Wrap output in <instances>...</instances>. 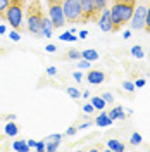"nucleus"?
<instances>
[{"mask_svg":"<svg viewBox=\"0 0 150 152\" xmlns=\"http://www.w3.org/2000/svg\"><path fill=\"white\" fill-rule=\"evenodd\" d=\"M50 19L54 23V28H62L66 24V16H64V9H62V4H59L55 0L50 2Z\"/></svg>","mask_w":150,"mask_h":152,"instance_id":"5","label":"nucleus"},{"mask_svg":"<svg viewBox=\"0 0 150 152\" xmlns=\"http://www.w3.org/2000/svg\"><path fill=\"white\" fill-rule=\"evenodd\" d=\"M23 16H24L23 2L21 0H12L9 9L5 10V19H7V23H9L10 26H12V29H19L23 26Z\"/></svg>","mask_w":150,"mask_h":152,"instance_id":"2","label":"nucleus"},{"mask_svg":"<svg viewBox=\"0 0 150 152\" xmlns=\"http://www.w3.org/2000/svg\"><path fill=\"white\" fill-rule=\"evenodd\" d=\"M107 149L112 152H122L126 147H124V143L121 140H117V138H111V140H107Z\"/></svg>","mask_w":150,"mask_h":152,"instance_id":"13","label":"nucleus"},{"mask_svg":"<svg viewBox=\"0 0 150 152\" xmlns=\"http://www.w3.org/2000/svg\"><path fill=\"white\" fill-rule=\"evenodd\" d=\"M145 85H147V80H145V78H138V80L135 81V86H136V88H143Z\"/></svg>","mask_w":150,"mask_h":152,"instance_id":"32","label":"nucleus"},{"mask_svg":"<svg viewBox=\"0 0 150 152\" xmlns=\"http://www.w3.org/2000/svg\"><path fill=\"white\" fill-rule=\"evenodd\" d=\"M42 35L45 38H52V35H54V23H52L50 16L42 19Z\"/></svg>","mask_w":150,"mask_h":152,"instance_id":"9","label":"nucleus"},{"mask_svg":"<svg viewBox=\"0 0 150 152\" xmlns=\"http://www.w3.org/2000/svg\"><path fill=\"white\" fill-rule=\"evenodd\" d=\"M9 38L12 40V42H19V40H21V33L16 31V29H12V31L9 33Z\"/></svg>","mask_w":150,"mask_h":152,"instance_id":"28","label":"nucleus"},{"mask_svg":"<svg viewBox=\"0 0 150 152\" xmlns=\"http://www.w3.org/2000/svg\"><path fill=\"white\" fill-rule=\"evenodd\" d=\"M45 140H62V135H60V133H54V135H48L47 138H45Z\"/></svg>","mask_w":150,"mask_h":152,"instance_id":"34","label":"nucleus"},{"mask_svg":"<svg viewBox=\"0 0 150 152\" xmlns=\"http://www.w3.org/2000/svg\"><path fill=\"white\" fill-rule=\"evenodd\" d=\"M114 123V119L109 116V113H100L97 118H95V124L100 126V128H105V126H111Z\"/></svg>","mask_w":150,"mask_h":152,"instance_id":"10","label":"nucleus"},{"mask_svg":"<svg viewBox=\"0 0 150 152\" xmlns=\"http://www.w3.org/2000/svg\"><path fill=\"white\" fill-rule=\"evenodd\" d=\"M4 133H5V137L14 138V137H17V133H19V126L14 121H7L5 126H4Z\"/></svg>","mask_w":150,"mask_h":152,"instance_id":"11","label":"nucleus"},{"mask_svg":"<svg viewBox=\"0 0 150 152\" xmlns=\"http://www.w3.org/2000/svg\"><path fill=\"white\" fill-rule=\"evenodd\" d=\"M95 2V10L98 12V10H103L107 7V0H93Z\"/></svg>","mask_w":150,"mask_h":152,"instance_id":"25","label":"nucleus"},{"mask_svg":"<svg viewBox=\"0 0 150 152\" xmlns=\"http://www.w3.org/2000/svg\"><path fill=\"white\" fill-rule=\"evenodd\" d=\"M10 2H12V0H0V12H2V14H4L5 10L9 9Z\"/></svg>","mask_w":150,"mask_h":152,"instance_id":"27","label":"nucleus"},{"mask_svg":"<svg viewBox=\"0 0 150 152\" xmlns=\"http://www.w3.org/2000/svg\"><path fill=\"white\" fill-rule=\"evenodd\" d=\"M83 97H84V99H88V97H90V92H88V90H84V92H83Z\"/></svg>","mask_w":150,"mask_h":152,"instance_id":"45","label":"nucleus"},{"mask_svg":"<svg viewBox=\"0 0 150 152\" xmlns=\"http://www.w3.org/2000/svg\"><path fill=\"white\" fill-rule=\"evenodd\" d=\"M79 4H81V12L86 14V16H92L93 12H97L93 0H79Z\"/></svg>","mask_w":150,"mask_h":152,"instance_id":"12","label":"nucleus"},{"mask_svg":"<svg viewBox=\"0 0 150 152\" xmlns=\"http://www.w3.org/2000/svg\"><path fill=\"white\" fill-rule=\"evenodd\" d=\"M12 151H16V152H29L31 151V147L28 145L26 140H16V142L12 143Z\"/></svg>","mask_w":150,"mask_h":152,"instance_id":"15","label":"nucleus"},{"mask_svg":"<svg viewBox=\"0 0 150 152\" xmlns=\"http://www.w3.org/2000/svg\"><path fill=\"white\" fill-rule=\"evenodd\" d=\"M109 116L112 118L114 121H116V119H121L122 121V119H126V111H124L122 105H116L112 111H109Z\"/></svg>","mask_w":150,"mask_h":152,"instance_id":"14","label":"nucleus"},{"mask_svg":"<svg viewBox=\"0 0 150 152\" xmlns=\"http://www.w3.org/2000/svg\"><path fill=\"white\" fill-rule=\"evenodd\" d=\"M130 142H131V145H140L141 142H143V138H141V135L140 133H133L131 137H130Z\"/></svg>","mask_w":150,"mask_h":152,"instance_id":"22","label":"nucleus"},{"mask_svg":"<svg viewBox=\"0 0 150 152\" xmlns=\"http://www.w3.org/2000/svg\"><path fill=\"white\" fill-rule=\"evenodd\" d=\"M90 66H92V62L86 61V59H83V57L78 61V69H90Z\"/></svg>","mask_w":150,"mask_h":152,"instance_id":"24","label":"nucleus"},{"mask_svg":"<svg viewBox=\"0 0 150 152\" xmlns=\"http://www.w3.org/2000/svg\"><path fill=\"white\" fill-rule=\"evenodd\" d=\"M45 50L52 54V52H57V47H55V45H52V43H50V45H47V47H45Z\"/></svg>","mask_w":150,"mask_h":152,"instance_id":"38","label":"nucleus"},{"mask_svg":"<svg viewBox=\"0 0 150 152\" xmlns=\"http://www.w3.org/2000/svg\"><path fill=\"white\" fill-rule=\"evenodd\" d=\"M59 145H60V140H48L45 151H47V152H54V151L59 149Z\"/></svg>","mask_w":150,"mask_h":152,"instance_id":"20","label":"nucleus"},{"mask_svg":"<svg viewBox=\"0 0 150 152\" xmlns=\"http://www.w3.org/2000/svg\"><path fill=\"white\" fill-rule=\"evenodd\" d=\"M5 31H7L5 24H0V35H5Z\"/></svg>","mask_w":150,"mask_h":152,"instance_id":"42","label":"nucleus"},{"mask_svg":"<svg viewBox=\"0 0 150 152\" xmlns=\"http://www.w3.org/2000/svg\"><path fill=\"white\" fill-rule=\"evenodd\" d=\"M45 147H47V140H40V142H36V149L38 152H42V151H45Z\"/></svg>","mask_w":150,"mask_h":152,"instance_id":"30","label":"nucleus"},{"mask_svg":"<svg viewBox=\"0 0 150 152\" xmlns=\"http://www.w3.org/2000/svg\"><path fill=\"white\" fill-rule=\"evenodd\" d=\"M130 54H131L133 57H136V59H143V57H145V52H143V48H141L140 45L131 47L130 48Z\"/></svg>","mask_w":150,"mask_h":152,"instance_id":"18","label":"nucleus"},{"mask_svg":"<svg viewBox=\"0 0 150 152\" xmlns=\"http://www.w3.org/2000/svg\"><path fill=\"white\" fill-rule=\"evenodd\" d=\"M122 37H124V38H130V37H131V31H130V29H126V31L122 33Z\"/></svg>","mask_w":150,"mask_h":152,"instance_id":"43","label":"nucleus"},{"mask_svg":"<svg viewBox=\"0 0 150 152\" xmlns=\"http://www.w3.org/2000/svg\"><path fill=\"white\" fill-rule=\"evenodd\" d=\"M47 75H48V76H55V75H57L55 66H48V67H47Z\"/></svg>","mask_w":150,"mask_h":152,"instance_id":"35","label":"nucleus"},{"mask_svg":"<svg viewBox=\"0 0 150 152\" xmlns=\"http://www.w3.org/2000/svg\"><path fill=\"white\" fill-rule=\"evenodd\" d=\"M86 80H88L90 85H100V83L105 81V73L103 71H90Z\"/></svg>","mask_w":150,"mask_h":152,"instance_id":"8","label":"nucleus"},{"mask_svg":"<svg viewBox=\"0 0 150 152\" xmlns=\"http://www.w3.org/2000/svg\"><path fill=\"white\" fill-rule=\"evenodd\" d=\"M2 18H5V16H2V12H0V19H2Z\"/></svg>","mask_w":150,"mask_h":152,"instance_id":"46","label":"nucleus"},{"mask_svg":"<svg viewBox=\"0 0 150 152\" xmlns=\"http://www.w3.org/2000/svg\"><path fill=\"white\" fill-rule=\"evenodd\" d=\"M73 78H74L76 83H81V81H83V73H81V71H74V73H73Z\"/></svg>","mask_w":150,"mask_h":152,"instance_id":"29","label":"nucleus"},{"mask_svg":"<svg viewBox=\"0 0 150 152\" xmlns=\"http://www.w3.org/2000/svg\"><path fill=\"white\" fill-rule=\"evenodd\" d=\"M90 102L93 104V107L97 109V111H103V109H105V104H107V102L103 100V97H102V95H100V97H98V95L92 97V99H90Z\"/></svg>","mask_w":150,"mask_h":152,"instance_id":"17","label":"nucleus"},{"mask_svg":"<svg viewBox=\"0 0 150 152\" xmlns=\"http://www.w3.org/2000/svg\"><path fill=\"white\" fill-rule=\"evenodd\" d=\"M98 26L102 31H114V23H112V16H111V10L109 9H103L100 18H98Z\"/></svg>","mask_w":150,"mask_h":152,"instance_id":"7","label":"nucleus"},{"mask_svg":"<svg viewBox=\"0 0 150 152\" xmlns=\"http://www.w3.org/2000/svg\"><path fill=\"white\" fill-rule=\"evenodd\" d=\"M7 121H16V114H9L7 116Z\"/></svg>","mask_w":150,"mask_h":152,"instance_id":"44","label":"nucleus"},{"mask_svg":"<svg viewBox=\"0 0 150 152\" xmlns=\"http://www.w3.org/2000/svg\"><path fill=\"white\" fill-rule=\"evenodd\" d=\"M122 88H124L126 92H135V90H136V86H135L133 81H124V83H122Z\"/></svg>","mask_w":150,"mask_h":152,"instance_id":"26","label":"nucleus"},{"mask_svg":"<svg viewBox=\"0 0 150 152\" xmlns=\"http://www.w3.org/2000/svg\"><path fill=\"white\" fill-rule=\"evenodd\" d=\"M67 57H69L71 61H79V59H81V52L76 50V48H71V50L67 52Z\"/></svg>","mask_w":150,"mask_h":152,"instance_id":"21","label":"nucleus"},{"mask_svg":"<svg viewBox=\"0 0 150 152\" xmlns=\"http://www.w3.org/2000/svg\"><path fill=\"white\" fill-rule=\"evenodd\" d=\"M135 7H133V0H117L111 9V16H112L114 29L121 28L124 23L131 21Z\"/></svg>","mask_w":150,"mask_h":152,"instance_id":"1","label":"nucleus"},{"mask_svg":"<svg viewBox=\"0 0 150 152\" xmlns=\"http://www.w3.org/2000/svg\"><path fill=\"white\" fill-rule=\"evenodd\" d=\"M59 40H60V42H76V37H74V33H71V31L67 29V31H64V33L59 35Z\"/></svg>","mask_w":150,"mask_h":152,"instance_id":"19","label":"nucleus"},{"mask_svg":"<svg viewBox=\"0 0 150 152\" xmlns=\"http://www.w3.org/2000/svg\"><path fill=\"white\" fill-rule=\"evenodd\" d=\"M26 142H28V145L31 147V149H35V147H36V140H33V138H28Z\"/></svg>","mask_w":150,"mask_h":152,"instance_id":"40","label":"nucleus"},{"mask_svg":"<svg viewBox=\"0 0 150 152\" xmlns=\"http://www.w3.org/2000/svg\"><path fill=\"white\" fill-rule=\"evenodd\" d=\"M67 95L73 97V99H79V97H81V92L76 90L74 86H67Z\"/></svg>","mask_w":150,"mask_h":152,"instance_id":"23","label":"nucleus"},{"mask_svg":"<svg viewBox=\"0 0 150 152\" xmlns=\"http://www.w3.org/2000/svg\"><path fill=\"white\" fill-rule=\"evenodd\" d=\"M93 111H95V107H93V104H92V102H90V104H84V105H83V113L88 114V113H93Z\"/></svg>","mask_w":150,"mask_h":152,"instance_id":"33","label":"nucleus"},{"mask_svg":"<svg viewBox=\"0 0 150 152\" xmlns=\"http://www.w3.org/2000/svg\"><path fill=\"white\" fill-rule=\"evenodd\" d=\"M81 57L86 59V61H90V62H95V61H98V52L93 50V48H86L81 52Z\"/></svg>","mask_w":150,"mask_h":152,"instance_id":"16","label":"nucleus"},{"mask_svg":"<svg viewBox=\"0 0 150 152\" xmlns=\"http://www.w3.org/2000/svg\"><path fill=\"white\" fill-rule=\"evenodd\" d=\"M76 132H78V128L71 126V128H67V130H66V135H67V137H73V135H76Z\"/></svg>","mask_w":150,"mask_h":152,"instance_id":"36","label":"nucleus"},{"mask_svg":"<svg viewBox=\"0 0 150 152\" xmlns=\"http://www.w3.org/2000/svg\"><path fill=\"white\" fill-rule=\"evenodd\" d=\"M42 10L38 9L36 5H33L29 9V16H28V29L29 33L33 35H42Z\"/></svg>","mask_w":150,"mask_h":152,"instance_id":"3","label":"nucleus"},{"mask_svg":"<svg viewBox=\"0 0 150 152\" xmlns=\"http://www.w3.org/2000/svg\"><path fill=\"white\" fill-rule=\"evenodd\" d=\"M90 126H92V123H81L78 126V130H86V128H90Z\"/></svg>","mask_w":150,"mask_h":152,"instance_id":"41","label":"nucleus"},{"mask_svg":"<svg viewBox=\"0 0 150 152\" xmlns=\"http://www.w3.org/2000/svg\"><path fill=\"white\" fill-rule=\"evenodd\" d=\"M131 28L133 29H143L147 28V7L145 5H138L131 18Z\"/></svg>","mask_w":150,"mask_h":152,"instance_id":"6","label":"nucleus"},{"mask_svg":"<svg viewBox=\"0 0 150 152\" xmlns=\"http://www.w3.org/2000/svg\"><path fill=\"white\" fill-rule=\"evenodd\" d=\"M147 31H150V7L147 9Z\"/></svg>","mask_w":150,"mask_h":152,"instance_id":"39","label":"nucleus"},{"mask_svg":"<svg viewBox=\"0 0 150 152\" xmlns=\"http://www.w3.org/2000/svg\"><path fill=\"white\" fill-rule=\"evenodd\" d=\"M102 97H103V100H105V102H109V104H112V102H114V95L111 94V92H105Z\"/></svg>","mask_w":150,"mask_h":152,"instance_id":"31","label":"nucleus"},{"mask_svg":"<svg viewBox=\"0 0 150 152\" xmlns=\"http://www.w3.org/2000/svg\"><path fill=\"white\" fill-rule=\"evenodd\" d=\"M62 9H64V16L67 21H78L81 18V4L79 0H64L62 2Z\"/></svg>","mask_w":150,"mask_h":152,"instance_id":"4","label":"nucleus"},{"mask_svg":"<svg viewBox=\"0 0 150 152\" xmlns=\"http://www.w3.org/2000/svg\"><path fill=\"white\" fill-rule=\"evenodd\" d=\"M86 37H88V31H86V29H81V31H79V35H78L79 40H84Z\"/></svg>","mask_w":150,"mask_h":152,"instance_id":"37","label":"nucleus"}]
</instances>
